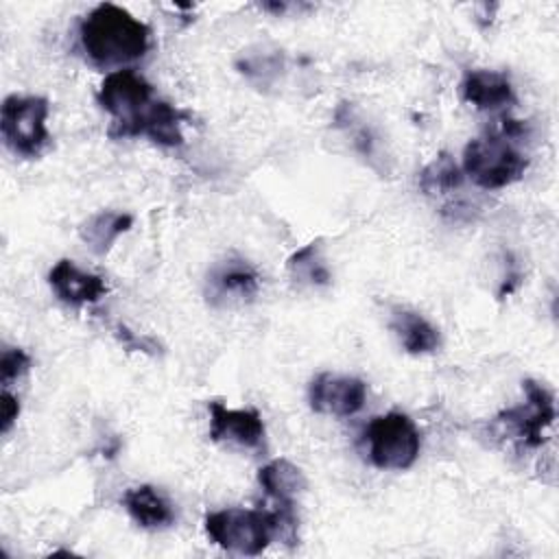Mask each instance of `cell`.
<instances>
[{"mask_svg":"<svg viewBox=\"0 0 559 559\" xmlns=\"http://www.w3.org/2000/svg\"><path fill=\"white\" fill-rule=\"evenodd\" d=\"M293 507L295 504H277L275 511L231 507L207 513L203 526L207 537L223 550L253 557L260 555L277 533L295 542L297 518Z\"/></svg>","mask_w":559,"mask_h":559,"instance_id":"obj_2","label":"cell"},{"mask_svg":"<svg viewBox=\"0 0 559 559\" xmlns=\"http://www.w3.org/2000/svg\"><path fill=\"white\" fill-rule=\"evenodd\" d=\"M31 369V356L20 347H7L0 358V382L9 386L11 380H17Z\"/></svg>","mask_w":559,"mask_h":559,"instance_id":"obj_21","label":"cell"},{"mask_svg":"<svg viewBox=\"0 0 559 559\" xmlns=\"http://www.w3.org/2000/svg\"><path fill=\"white\" fill-rule=\"evenodd\" d=\"M367 400V384L354 376L323 371L308 386V404L314 413L349 417L356 415Z\"/></svg>","mask_w":559,"mask_h":559,"instance_id":"obj_8","label":"cell"},{"mask_svg":"<svg viewBox=\"0 0 559 559\" xmlns=\"http://www.w3.org/2000/svg\"><path fill=\"white\" fill-rule=\"evenodd\" d=\"M236 68L251 81L269 85L277 72L282 70V55L280 52H247L236 61Z\"/></svg>","mask_w":559,"mask_h":559,"instance_id":"obj_20","label":"cell"},{"mask_svg":"<svg viewBox=\"0 0 559 559\" xmlns=\"http://www.w3.org/2000/svg\"><path fill=\"white\" fill-rule=\"evenodd\" d=\"M131 225H133L131 214L116 212V210H100L79 227V236L96 255H105L111 249V245L131 229Z\"/></svg>","mask_w":559,"mask_h":559,"instance_id":"obj_16","label":"cell"},{"mask_svg":"<svg viewBox=\"0 0 559 559\" xmlns=\"http://www.w3.org/2000/svg\"><path fill=\"white\" fill-rule=\"evenodd\" d=\"M190 120V114L166 103V100H153L133 122H129L127 127L107 131L109 138H138V135H146L151 138L155 144L159 146H181L183 144V133L181 127Z\"/></svg>","mask_w":559,"mask_h":559,"instance_id":"obj_10","label":"cell"},{"mask_svg":"<svg viewBox=\"0 0 559 559\" xmlns=\"http://www.w3.org/2000/svg\"><path fill=\"white\" fill-rule=\"evenodd\" d=\"M463 183V170L448 153H439L421 173H419V188L426 194H445Z\"/></svg>","mask_w":559,"mask_h":559,"instance_id":"obj_19","label":"cell"},{"mask_svg":"<svg viewBox=\"0 0 559 559\" xmlns=\"http://www.w3.org/2000/svg\"><path fill=\"white\" fill-rule=\"evenodd\" d=\"M391 330L395 332L400 345L413 354V356H419V354H432L441 338H439V332L437 328L426 321L419 312L415 310H408V308H395L391 312V321H389Z\"/></svg>","mask_w":559,"mask_h":559,"instance_id":"obj_14","label":"cell"},{"mask_svg":"<svg viewBox=\"0 0 559 559\" xmlns=\"http://www.w3.org/2000/svg\"><path fill=\"white\" fill-rule=\"evenodd\" d=\"M210 439L216 443H236L249 450H264V421L255 408H227L210 402Z\"/></svg>","mask_w":559,"mask_h":559,"instance_id":"obj_11","label":"cell"},{"mask_svg":"<svg viewBox=\"0 0 559 559\" xmlns=\"http://www.w3.org/2000/svg\"><path fill=\"white\" fill-rule=\"evenodd\" d=\"M522 389H524L526 402L502 411L496 419L498 424H504L522 445L539 448L546 441L544 430L552 426L557 415L555 397L544 384L535 380H524Z\"/></svg>","mask_w":559,"mask_h":559,"instance_id":"obj_6","label":"cell"},{"mask_svg":"<svg viewBox=\"0 0 559 559\" xmlns=\"http://www.w3.org/2000/svg\"><path fill=\"white\" fill-rule=\"evenodd\" d=\"M461 98L476 109H498L515 100L513 85L498 70H467L461 81Z\"/></svg>","mask_w":559,"mask_h":559,"instance_id":"obj_13","label":"cell"},{"mask_svg":"<svg viewBox=\"0 0 559 559\" xmlns=\"http://www.w3.org/2000/svg\"><path fill=\"white\" fill-rule=\"evenodd\" d=\"M17 415H20V400L13 393H9L7 386H2V395H0V419H2L0 430H2V435H7L11 430Z\"/></svg>","mask_w":559,"mask_h":559,"instance_id":"obj_23","label":"cell"},{"mask_svg":"<svg viewBox=\"0 0 559 559\" xmlns=\"http://www.w3.org/2000/svg\"><path fill=\"white\" fill-rule=\"evenodd\" d=\"M122 504L127 513L142 528H164V526H170L175 520V513L168 500L151 485L127 489L122 496Z\"/></svg>","mask_w":559,"mask_h":559,"instance_id":"obj_15","label":"cell"},{"mask_svg":"<svg viewBox=\"0 0 559 559\" xmlns=\"http://www.w3.org/2000/svg\"><path fill=\"white\" fill-rule=\"evenodd\" d=\"M48 284L55 295L70 306L96 304L109 293L105 277L79 269L72 260L61 258L48 273Z\"/></svg>","mask_w":559,"mask_h":559,"instance_id":"obj_12","label":"cell"},{"mask_svg":"<svg viewBox=\"0 0 559 559\" xmlns=\"http://www.w3.org/2000/svg\"><path fill=\"white\" fill-rule=\"evenodd\" d=\"M528 157L511 144L504 133L474 138L463 148V173L483 190H498L518 181Z\"/></svg>","mask_w":559,"mask_h":559,"instance_id":"obj_3","label":"cell"},{"mask_svg":"<svg viewBox=\"0 0 559 559\" xmlns=\"http://www.w3.org/2000/svg\"><path fill=\"white\" fill-rule=\"evenodd\" d=\"M369 443V459L378 469H408L421 448L415 421L397 411L378 415L365 430Z\"/></svg>","mask_w":559,"mask_h":559,"instance_id":"obj_4","label":"cell"},{"mask_svg":"<svg viewBox=\"0 0 559 559\" xmlns=\"http://www.w3.org/2000/svg\"><path fill=\"white\" fill-rule=\"evenodd\" d=\"M46 118L48 100L44 96H7L0 114V131L4 144L15 155L39 157L50 142Z\"/></svg>","mask_w":559,"mask_h":559,"instance_id":"obj_5","label":"cell"},{"mask_svg":"<svg viewBox=\"0 0 559 559\" xmlns=\"http://www.w3.org/2000/svg\"><path fill=\"white\" fill-rule=\"evenodd\" d=\"M260 290L258 271L238 255L218 260L205 277V295L212 306H227L234 301H251Z\"/></svg>","mask_w":559,"mask_h":559,"instance_id":"obj_9","label":"cell"},{"mask_svg":"<svg viewBox=\"0 0 559 559\" xmlns=\"http://www.w3.org/2000/svg\"><path fill=\"white\" fill-rule=\"evenodd\" d=\"M116 336L118 341L127 347V349H133V352H144V354H157L159 352V345L148 338V336H138L133 334L127 325H118L116 328Z\"/></svg>","mask_w":559,"mask_h":559,"instance_id":"obj_22","label":"cell"},{"mask_svg":"<svg viewBox=\"0 0 559 559\" xmlns=\"http://www.w3.org/2000/svg\"><path fill=\"white\" fill-rule=\"evenodd\" d=\"M98 105L114 116L109 131L133 122L155 98L153 85L135 70H116L107 74L96 94Z\"/></svg>","mask_w":559,"mask_h":559,"instance_id":"obj_7","label":"cell"},{"mask_svg":"<svg viewBox=\"0 0 559 559\" xmlns=\"http://www.w3.org/2000/svg\"><path fill=\"white\" fill-rule=\"evenodd\" d=\"M286 266L297 282H304L310 286H328L332 282V273L325 264L323 249H321L319 240H312V242L304 245L301 249H297L288 258Z\"/></svg>","mask_w":559,"mask_h":559,"instance_id":"obj_18","label":"cell"},{"mask_svg":"<svg viewBox=\"0 0 559 559\" xmlns=\"http://www.w3.org/2000/svg\"><path fill=\"white\" fill-rule=\"evenodd\" d=\"M85 55L100 68L122 66L146 55L151 31L127 9L103 2L96 4L79 26Z\"/></svg>","mask_w":559,"mask_h":559,"instance_id":"obj_1","label":"cell"},{"mask_svg":"<svg viewBox=\"0 0 559 559\" xmlns=\"http://www.w3.org/2000/svg\"><path fill=\"white\" fill-rule=\"evenodd\" d=\"M258 483L277 504H295V498L306 489L304 472L288 459H273L260 467Z\"/></svg>","mask_w":559,"mask_h":559,"instance_id":"obj_17","label":"cell"}]
</instances>
